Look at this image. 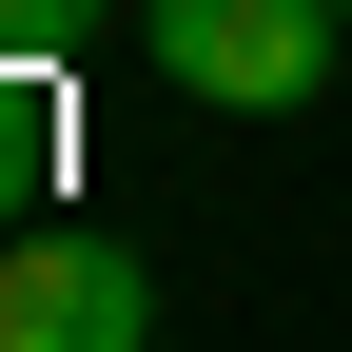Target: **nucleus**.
Masks as SVG:
<instances>
[{
    "label": "nucleus",
    "mask_w": 352,
    "mask_h": 352,
    "mask_svg": "<svg viewBox=\"0 0 352 352\" xmlns=\"http://www.w3.org/2000/svg\"><path fill=\"white\" fill-rule=\"evenodd\" d=\"M157 78L215 118H314L352 78V0H157Z\"/></svg>",
    "instance_id": "1"
},
{
    "label": "nucleus",
    "mask_w": 352,
    "mask_h": 352,
    "mask_svg": "<svg viewBox=\"0 0 352 352\" xmlns=\"http://www.w3.org/2000/svg\"><path fill=\"white\" fill-rule=\"evenodd\" d=\"M0 352H157V274L118 235H0Z\"/></svg>",
    "instance_id": "2"
},
{
    "label": "nucleus",
    "mask_w": 352,
    "mask_h": 352,
    "mask_svg": "<svg viewBox=\"0 0 352 352\" xmlns=\"http://www.w3.org/2000/svg\"><path fill=\"white\" fill-rule=\"evenodd\" d=\"M98 20H118V0H0V59H78Z\"/></svg>",
    "instance_id": "3"
},
{
    "label": "nucleus",
    "mask_w": 352,
    "mask_h": 352,
    "mask_svg": "<svg viewBox=\"0 0 352 352\" xmlns=\"http://www.w3.org/2000/svg\"><path fill=\"white\" fill-rule=\"evenodd\" d=\"M333 118H352V78H333Z\"/></svg>",
    "instance_id": "4"
}]
</instances>
